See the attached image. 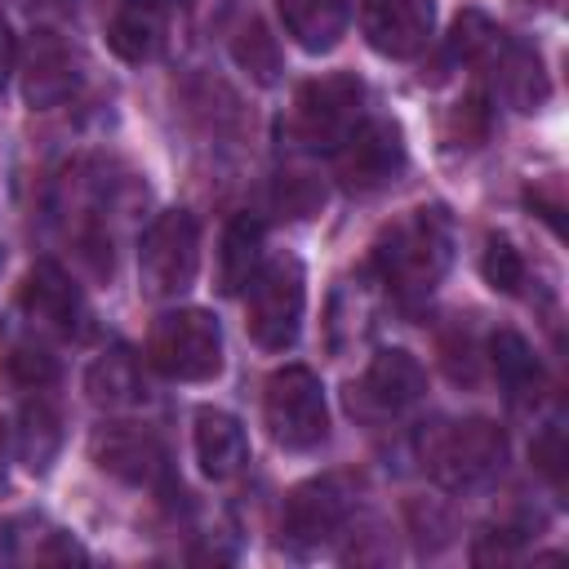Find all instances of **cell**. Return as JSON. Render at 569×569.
I'll return each mask as SVG.
<instances>
[{
  "instance_id": "obj_1",
  "label": "cell",
  "mask_w": 569,
  "mask_h": 569,
  "mask_svg": "<svg viewBox=\"0 0 569 569\" xmlns=\"http://www.w3.org/2000/svg\"><path fill=\"white\" fill-rule=\"evenodd\" d=\"M373 276L382 280V289L413 307L422 298H431L440 289V280L453 267V218L445 204H418L409 213H400L396 222L382 227V236L373 240L369 253Z\"/></svg>"
},
{
  "instance_id": "obj_2",
  "label": "cell",
  "mask_w": 569,
  "mask_h": 569,
  "mask_svg": "<svg viewBox=\"0 0 569 569\" xmlns=\"http://www.w3.org/2000/svg\"><path fill=\"white\" fill-rule=\"evenodd\" d=\"M422 462L436 485L467 493L489 485L507 467V436L489 418H458L422 436Z\"/></svg>"
},
{
  "instance_id": "obj_3",
  "label": "cell",
  "mask_w": 569,
  "mask_h": 569,
  "mask_svg": "<svg viewBox=\"0 0 569 569\" xmlns=\"http://www.w3.org/2000/svg\"><path fill=\"white\" fill-rule=\"evenodd\" d=\"M307 276L298 258H271L244 284V329L262 351H289L302 333Z\"/></svg>"
},
{
  "instance_id": "obj_4",
  "label": "cell",
  "mask_w": 569,
  "mask_h": 569,
  "mask_svg": "<svg viewBox=\"0 0 569 569\" xmlns=\"http://www.w3.org/2000/svg\"><path fill=\"white\" fill-rule=\"evenodd\" d=\"M147 365L173 382H209L222 373V329L200 307L164 311L147 333Z\"/></svg>"
},
{
  "instance_id": "obj_5",
  "label": "cell",
  "mask_w": 569,
  "mask_h": 569,
  "mask_svg": "<svg viewBox=\"0 0 569 569\" xmlns=\"http://www.w3.org/2000/svg\"><path fill=\"white\" fill-rule=\"evenodd\" d=\"M262 418L267 431L280 449L307 453L325 445L329 436V409H325V387L307 365H284L267 378L262 387Z\"/></svg>"
},
{
  "instance_id": "obj_6",
  "label": "cell",
  "mask_w": 569,
  "mask_h": 569,
  "mask_svg": "<svg viewBox=\"0 0 569 569\" xmlns=\"http://www.w3.org/2000/svg\"><path fill=\"white\" fill-rule=\"evenodd\" d=\"M360 120H365V80L351 71H333L298 89L289 138L307 151H333Z\"/></svg>"
},
{
  "instance_id": "obj_7",
  "label": "cell",
  "mask_w": 569,
  "mask_h": 569,
  "mask_svg": "<svg viewBox=\"0 0 569 569\" xmlns=\"http://www.w3.org/2000/svg\"><path fill=\"white\" fill-rule=\"evenodd\" d=\"M200 271V222L187 209H164L138 240V276L151 298H178Z\"/></svg>"
},
{
  "instance_id": "obj_8",
  "label": "cell",
  "mask_w": 569,
  "mask_h": 569,
  "mask_svg": "<svg viewBox=\"0 0 569 569\" xmlns=\"http://www.w3.org/2000/svg\"><path fill=\"white\" fill-rule=\"evenodd\" d=\"M405 133L382 116H365L338 147H333V178L347 196H373L405 173Z\"/></svg>"
},
{
  "instance_id": "obj_9",
  "label": "cell",
  "mask_w": 569,
  "mask_h": 569,
  "mask_svg": "<svg viewBox=\"0 0 569 569\" xmlns=\"http://www.w3.org/2000/svg\"><path fill=\"white\" fill-rule=\"evenodd\" d=\"M347 511H351V489H347L342 476L307 480L284 498L280 542L293 547V551H316L347 525Z\"/></svg>"
},
{
  "instance_id": "obj_10",
  "label": "cell",
  "mask_w": 569,
  "mask_h": 569,
  "mask_svg": "<svg viewBox=\"0 0 569 569\" xmlns=\"http://www.w3.org/2000/svg\"><path fill=\"white\" fill-rule=\"evenodd\" d=\"M360 31L373 53L409 62L431 44L436 4L431 0H360Z\"/></svg>"
},
{
  "instance_id": "obj_11",
  "label": "cell",
  "mask_w": 569,
  "mask_h": 569,
  "mask_svg": "<svg viewBox=\"0 0 569 569\" xmlns=\"http://www.w3.org/2000/svg\"><path fill=\"white\" fill-rule=\"evenodd\" d=\"M13 316H22L31 329L49 333V338H76L84 307H80V289L71 284V276L58 262H36L22 284H18V307Z\"/></svg>"
},
{
  "instance_id": "obj_12",
  "label": "cell",
  "mask_w": 569,
  "mask_h": 569,
  "mask_svg": "<svg viewBox=\"0 0 569 569\" xmlns=\"http://www.w3.org/2000/svg\"><path fill=\"white\" fill-rule=\"evenodd\" d=\"M422 391H427L422 360L405 347H387L365 365L360 382L351 387V405L373 409V413H405L409 405L422 400Z\"/></svg>"
},
{
  "instance_id": "obj_13",
  "label": "cell",
  "mask_w": 569,
  "mask_h": 569,
  "mask_svg": "<svg viewBox=\"0 0 569 569\" xmlns=\"http://www.w3.org/2000/svg\"><path fill=\"white\" fill-rule=\"evenodd\" d=\"M93 462L116 476L120 485H133V489H151L164 480V445L156 440V431L138 427V422H111L93 436Z\"/></svg>"
},
{
  "instance_id": "obj_14",
  "label": "cell",
  "mask_w": 569,
  "mask_h": 569,
  "mask_svg": "<svg viewBox=\"0 0 569 569\" xmlns=\"http://www.w3.org/2000/svg\"><path fill=\"white\" fill-rule=\"evenodd\" d=\"M480 71H489L493 80V93L516 107V111H538L542 98H547V71H542V58L538 49H529L525 40L498 31L493 44L485 49V58L476 62Z\"/></svg>"
},
{
  "instance_id": "obj_15",
  "label": "cell",
  "mask_w": 569,
  "mask_h": 569,
  "mask_svg": "<svg viewBox=\"0 0 569 569\" xmlns=\"http://www.w3.org/2000/svg\"><path fill=\"white\" fill-rule=\"evenodd\" d=\"M80 89V58L76 49L53 36V31H36L22 58V98L27 107H58Z\"/></svg>"
},
{
  "instance_id": "obj_16",
  "label": "cell",
  "mask_w": 569,
  "mask_h": 569,
  "mask_svg": "<svg viewBox=\"0 0 569 569\" xmlns=\"http://www.w3.org/2000/svg\"><path fill=\"white\" fill-rule=\"evenodd\" d=\"M0 560L4 565H80L89 560L84 547L44 516H9L0 520Z\"/></svg>"
},
{
  "instance_id": "obj_17",
  "label": "cell",
  "mask_w": 569,
  "mask_h": 569,
  "mask_svg": "<svg viewBox=\"0 0 569 569\" xmlns=\"http://www.w3.org/2000/svg\"><path fill=\"white\" fill-rule=\"evenodd\" d=\"M0 378L13 391H44L58 378L53 338L31 329L22 316H9L0 329Z\"/></svg>"
},
{
  "instance_id": "obj_18",
  "label": "cell",
  "mask_w": 569,
  "mask_h": 569,
  "mask_svg": "<svg viewBox=\"0 0 569 569\" xmlns=\"http://www.w3.org/2000/svg\"><path fill=\"white\" fill-rule=\"evenodd\" d=\"M191 445H196V462L209 480H231L249 462V436H244L240 418L227 409H209V405L196 409Z\"/></svg>"
},
{
  "instance_id": "obj_19",
  "label": "cell",
  "mask_w": 569,
  "mask_h": 569,
  "mask_svg": "<svg viewBox=\"0 0 569 569\" xmlns=\"http://www.w3.org/2000/svg\"><path fill=\"white\" fill-rule=\"evenodd\" d=\"M284 36L302 53H329L351 22V0H276Z\"/></svg>"
},
{
  "instance_id": "obj_20",
  "label": "cell",
  "mask_w": 569,
  "mask_h": 569,
  "mask_svg": "<svg viewBox=\"0 0 569 569\" xmlns=\"http://www.w3.org/2000/svg\"><path fill=\"white\" fill-rule=\"evenodd\" d=\"M489 365H493V373H498L502 396H507L516 409H529V405L542 400V387H547L542 365H538L533 347H529L516 329H498V333L489 338Z\"/></svg>"
},
{
  "instance_id": "obj_21",
  "label": "cell",
  "mask_w": 569,
  "mask_h": 569,
  "mask_svg": "<svg viewBox=\"0 0 569 569\" xmlns=\"http://www.w3.org/2000/svg\"><path fill=\"white\" fill-rule=\"evenodd\" d=\"M107 49L124 62H151L164 49V18L156 0H124L107 22Z\"/></svg>"
},
{
  "instance_id": "obj_22",
  "label": "cell",
  "mask_w": 569,
  "mask_h": 569,
  "mask_svg": "<svg viewBox=\"0 0 569 569\" xmlns=\"http://www.w3.org/2000/svg\"><path fill=\"white\" fill-rule=\"evenodd\" d=\"M36 400H27L22 405V413H18V427H13V453H18V462L27 467V471H49V462L58 458V449H62V413H58V405L53 400H44L40 391H31Z\"/></svg>"
},
{
  "instance_id": "obj_23",
  "label": "cell",
  "mask_w": 569,
  "mask_h": 569,
  "mask_svg": "<svg viewBox=\"0 0 569 569\" xmlns=\"http://www.w3.org/2000/svg\"><path fill=\"white\" fill-rule=\"evenodd\" d=\"M258 267H262V222L253 213H236L218 240V289L240 293Z\"/></svg>"
},
{
  "instance_id": "obj_24",
  "label": "cell",
  "mask_w": 569,
  "mask_h": 569,
  "mask_svg": "<svg viewBox=\"0 0 569 569\" xmlns=\"http://www.w3.org/2000/svg\"><path fill=\"white\" fill-rule=\"evenodd\" d=\"M84 387H89V400L102 405V409L138 405V400H142V369H138V356H133L129 347L102 351V356L89 365Z\"/></svg>"
},
{
  "instance_id": "obj_25",
  "label": "cell",
  "mask_w": 569,
  "mask_h": 569,
  "mask_svg": "<svg viewBox=\"0 0 569 569\" xmlns=\"http://www.w3.org/2000/svg\"><path fill=\"white\" fill-rule=\"evenodd\" d=\"M227 49L249 80H258V84L280 80V44L258 13H236V22L227 27Z\"/></svg>"
},
{
  "instance_id": "obj_26",
  "label": "cell",
  "mask_w": 569,
  "mask_h": 569,
  "mask_svg": "<svg viewBox=\"0 0 569 569\" xmlns=\"http://www.w3.org/2000/svg\"><path fill=\"white\" fill-rule=\"evenodd\" d=\"M480 276H485V284L498 289V293H520L525 280H529V267H525V258H520V249H516L511 240L489 236V244H485V253H480Z\"/></svg>"
},
{
  "instance_id": "obj_27",
  "label": "cell",
  "mask_w": 569,
  "mask_h": 569,
  "mask_svg": "<svg viewBox=\"0 0 569 569\" xmlns=\"http://www.w3.org/2000/svg\"><path fill=\"white\" fill-rule=\"evenodd\" d=\"M271 200H276V209H280L284 218H311V213H320V204H325V182H320L316 173H307V169H284V173L276 178Z\"/></svg>"
},
{
  "instance_id": "obj_28",
  "label": "cell",
  "mask_w": 569,
  "mask_h": 569,
  "mask_svg": "<svg viewBox=\"0 0 569 569\" xmlns=\"http://www.w3.org/2000/svg\"><path fill=\"white\" fill-rule=\"evenodd\" d=\"M485 133H489V102H485V93H467V98L449 111L445 138H449L453 147H476V142H485Z\"/></svg>"
},
{
  "instance_id": "obj_29",
  "label": "cell",
  "mask_w": 569,
  "mask_h": 569,
  "mask_svg": "<svg viewBox=\"0 0 569 569\" xmlns=\"http://www.w3.org/2000/svg\"><path fill=\"white\" fill-rule=\"evenodd\" d=\"M533 467L551 480V485H560L565 480V462H569V449H565V427L560 422H551V427H542V436L533 440Z\"/></svg>"
},
{
  "instance_id": "obj_30",
  "label": "cell",
  "mask_w": 569,
  "mask_h": 569,
  "mask_svg": "<svg viewBox=\"0 0 569 569\" xmlns=\"http://www.w3.org/2000/svg\"><path fill=\"white\" fill-rule=\"evenodd\" d=\"M13 58H18V44H13V31H9V22L0 18V89L9 84V71H13Z\"/></svg>"
},
{
  "instance_id": "obj_31",
  "label": "cell",
  "mask_w": 569,
  "mask_h": 569,
  "mask_svg": "<svg viewBox=\"0 0 569 569\" xmlns=\"http://www.w3.org/2000/svg\"><path fill=\"white\" fill-rule=\"evenodd\" d=\"M156 4H178V9H187L191 0H156Z\"/></svg>"
}]
</instances>
